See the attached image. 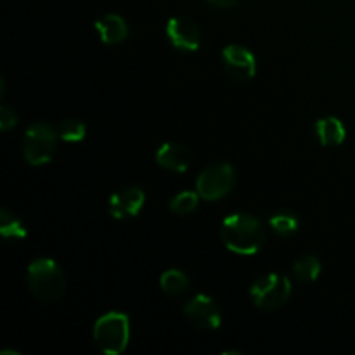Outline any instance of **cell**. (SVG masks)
Masks as SVG:
<instances>
[{"instance_id": "cell-18", "label": "cell", "mask_w": 355, "mask_h": 355, "mask_svg": "<svg viewBox=\"0 0 355 355\" xmlns=\"http://www.w3.org/2000/svg\"><path fill=\"white\" fill-rule=\"evenodd\" d=\"M200 194L198 191H182V193L175 194V196L170 200V211L175 215H189L193 214L198 208L200 203Z\"/></svg>"}, {"instance_id": "cell-11", "label": "cell", "mask_w": 355, "mask_h": 355, "mask_svg": "<svg viewBox=\"0 0 355 355\" xmlns=\"http://www.w3.org/2000/svg\"><path fill=\"white\" fill-rule=\"evenodd\" d=\"M191 151L180 142H165L156 153V162L159 166L170 172L184 173L191 166Z\"/></svg>"}, {"instance_id": "cell-20", "label": "cell", "mask_w": 355, "mask_h": 355, "mask_svg": "<svg viewBox=\"0 0 355 355\" xmlns=\"http://www.w3.org/2000/svg\"><path fill=\"white\" fill-rule=\"evenodd\" d=\"M17 123V114L12 107H9L7 104H2L0 106V128L3 132L10 130L12 127H16Z\"/></svg>"}, {"instance_id": "cell-15", "label": "cell", "mask_w": 355, "mask_h": 355, "mask_svg": "<svg viewBox=\"0 0 355 355\" xmlns=\"http://www.w3.org/2000/svg\"><path fill=\"white\" fill-rule=\"evenodd\" d=\"M159 286L166 295H182L189 288V277L179 269H168L159 277Z\"/></svg>"}, {"instance_id": "cell-7", "label": "cell", "mask_w": 355, "mask_h": 355, "mask_svg": "<svg viewBox=\"0 0 355 355\" xmlns=\"http://www.w3.org/2000/svg\"><path fill=\"white\" fill-rule=\"evenodd\" d=\"M184 314L196 328L205 329V331H215L222 322V312L217 302L203 293L194 295L187 302L184 307Z\"/></svg>"}, {"instance_id": "cell-9", "label": "cell", "mask_w": 355, "mask_h": 355, "mask_svg": "<svg viewBox=\"0 0 355 355\" xmlns=\"http://www.w3.org/2000/svg\"><path fill=\"white\" fill-rule=\"evenodd\" d=\"M222 66L225 73L236 80H252L257 75V58L248 47L231 44L222 51Z\"/></svg>"}, {"instance_id": "cell-21", "label": "cell", "mask_w": 355, "mask_h": 355, "mask_svg": "<svg viewBox=\"0 0 355 355\" xmlns=\"http://www.w3.org/2000/svg\"><path fill=\"white\" fill-rule=\"evenodd\" d=\"M210 6L214 7H218V9H231V7H236L238 6L241 0H207Z\"/></svg>"}, {"instance_id": "cell-12", "label": "cell", "mask_w": 355, "mask_h": 355, "mask_svg": "<svg viewBox=\"0 0 355 355\" xmlns=\"http://www.w3.org/2000/svg\"><path fill=\"white\" fill-rule=\"evenodd\" d=\"M96 31L106 45H118L128 37V24L118 14H106L96 21Z\"/></svg>"}, {"instance_id": "cell-13", "label": "cell", "mask_w": 355, "mask_h": 355, "mask_svg": "<svg viewBox=\"0 0 355 355\" xmlns=\"http://www.w3.org/2000/svg\"><path fill=\"white\" fill-rule=\"evenodd\" d=\"M314 132L318 141L326 148L343 144L347 137V128L336 116L319 118L314 125Z\"/></svg>"}, {"instance_id": "cell-14", "label": "cell", "mask_w": 355, "mask_h": 355, "mask_svg": "<svg viewBox=\"0 0 355 355\" xmlns=\"http://www.w3.org/2000/svg\"><path fill=\"white\" fill-rule=\"evenodd\" d=\"M322 266L315 255H302L291 266V274L298 283H314L321 276Z\"/></svg>"}, {"instance_id": "cell-1", "label": "cell", "mask_w": 355, "mask_h": 355, "mask_svg": "<svg viewBox=\"0 0 355 355\" xmlns=\"http://www.w3.org/2000/svg\"><path fill=\"white\" fill-rule=\"evenodd\" d=\"M220 238L225 248L236 255H255L266 245L267 234L259 217L232 214L222 222Z\"/></svg>"}, {"instance_id": "cell-17", "label": "cell", "mask_w": 355, "mask_h": 355, "mask_svg": "<svg viewBox=\"0 0 355 355\" xmlns=\"http://www.w3.org/2000/svg\"><path fill=\"white\" fill-rule=\"evenodd\" d=\"M0 232L6 239H23L28 236V229L24 227L23 222L7 208L0 210Z\"/></svg>"}, {"instance_id": "cell-5", "label": "cell", "mask_w": 355, "mask_h": 355, "mask_svg": "<svg viewBox=\"0 0 355 355\" xmlns=\"http://www.w3.org/2000/svg\"><path fill=\"white\" fill-rule=\"evenodd\" d=\"M58 130L47 123H33L23 135V156L31 166L47 165L58 148Z\"/></svg>"}, {"instance_id": "cell-10", "label": "cell", "mask_w": 355, "mask_h": 355, "mask_svg": "<svg viewBox=\"0 0 355 355\" xmlns=\"http://www.w3.org/2000/svg\"><path fill=\"white\" fill-rule=\"evenodd\" d=\"M146 194L141 187H123L110 198V214L116 220L137 217L144 208Z\"/></svg>"}, {"instance_id": "cell-22", "label": "cell", "mask_w": 355, "mask_h": 355, "mask_svg": "<svg viewBox=\"0 0 355 355\" xmlns=\"http://www.w3.org/2000/svg\"><path fill=\"white\" fill-rule=\"evenodd\" d=\"M0 355H21V354L16 352V350H2Z\"/></svg>"}, {"instance_id": "cell-4", "label": "cell", "mask_w": 355, "mask_h": 355, "mask_svg": "<svg viewBox=\"0 0 355 355\" xmlns=\"http://www.w3.org/2000/svg\"><path fill=\"white\" fill-rule=\"evenodd\" d=\"M293 288L290 279L283 274L269 272L260 276L250 288V297L253 304L262 311H276L288 304Z\"/></svg>"}, {"instance_id": "cell-8", "label": "cell", "mask_w": 355, "mask_h": 355, "mask_svg": "<svg viewBox=\"0 0 355 355\" xmlns=\"http://www.w3.org/2000/svg\"><path fill=\"white\" fill-rule=\"evenodd\" d=\"M165 33L173 49L179 52H196L201 45V31L193 19L173 16L166 23Z\"/></svg>"}, {"instance_id": "cell-3", "label": "cell", "mask_w": 355, "mask_h": 355, "mask_svg": "<svg viewBox=\"0 0 355 355\" xmlns=\"http://www.w3.org/2000/svg\"><path fill=\"white\" fill-rule=\"evenodd\" d=\"M94 342L101 352L118 355L130 342V319L123 312H107L94 324Z\"/></svg>"}, {"instance_id": "cell-2", "label": "cell", "mask_w": 355, "mask_h": 355, "mask_svg": "<svg viewBox=\"0 0 355 355\" xmlns=\"http://www.w3.org/2000/svg\"><path fill=\"white\" fill-rule=\"evenodd\" d=\"M28 286L42 302H54L64 293L66 276L52 259H37L28 266Z\"/></svg>"}, {"instance_id": "cell-16", "label": "cell", "mask_w": 355, "mask_h": 355, "mask_svg": "<svg viewBox=\"0 0 355 355\" xmlns=\"http://www.w3.org/2000/svg\"><path fill=\"white\" fill-rule=\"evenodd\" d=\"M269 225L276 234L279 236H293L300 229V218L291 211H277L269 218Z\"/></svg>"}, {"instance_id": "cell-6", "label": "cell", "mask_w": 355, "mask_h": 355, "mask_svg": "<svg viewBox=\"0 0 355 355\" xmlns=\"http://www.w3.org/2000/svg\"><path fill=\"white\" fill-rule=\"evenodd\" d=\"M236 184V172L231 163H211L201 170L196 180V191L203 200L218 201L227 196Z\"/></svg>"}, {"instance_id": "cell-19", "label": "cell", "mask_w": 355, "mask_h": 355, "mask_svg": "<svg viewBox=\"0 0 355 355\" xmlns=\"http://www.w3.org/2000/svg\"><path fill=\"white\" fill-rule=\"evenodd\" d=\"M55 130H58L59 139L64 142H80V141H83L87 135L85 123L80 120H76V118H69V120L61 121Z\"/></svg>"}]
</instances>
